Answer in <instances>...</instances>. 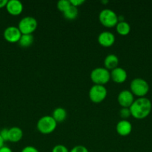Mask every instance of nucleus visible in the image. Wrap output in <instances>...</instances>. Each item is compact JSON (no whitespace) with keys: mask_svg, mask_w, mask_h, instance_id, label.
<instances>
[{"mask_svg":"<svg viewBox=\"0 0 152 152\" xmlns=\"http://www.w3.org/2000/svg\"><path fill=\"white\" fill-rule=\"evenodd\" d=\"M109 1H101V3H104V4H107Z\"/></svg>","mask_w":152,"mask_h":152,"instance_id":"30","label":"nucleus"},{"mask_svg":"<svg viewBox=\"0 0 152 152\" xmlns=\"http://www.w3.org/2000/svg\"><path fill=\"white\" fill-rule=\"evenodd\" d=\"M37 28V21L33 16H25L18 24V28L22 34H32Z\"/></svg>","mask_w":152,"mask_h":152,"instance_id":"7","label":"nucleus"},{"mask_svg":"<svg viewBox=\"0 0 152 152\" xmlns=\"http://www.w3.org/2000/svg\"><path fill=\"white\" fill-rule=\"evenodd\" d=\"M52 117L57 123H62L64 120H66L67 117V112L66 109H64L62 107H58L53 111L52 114Z\"/></svg>","mask_w":152,"mask_h":152,"instance_id":"16","label":"nucleus"},{"mask_svg":"<svg viewBox=\"0 0 152 152\" xmlns=\"http://www.w3.org/2000/svg\"><path fill=\"white\" fill-rule=\"evenodd\" d=\"M71 6L69 0H61L57 3V7L62 13H64Z\"/></svg>","mask_w":152,"mask_h":152,"instance_id":"20","label":"nucleus"},{"mask_svg":"<svg viewBox=\"0 0 152 152\" xmlns=\"http://www.w3.org/2000/svg\"><path fill=\"white\" fill-rule=\"evenodd\" d=\"M0 152H13V151H12V150L10 149L9 147L4 145L2 148H0Z\"/></svg>","mask_w":152,"mask_h":152,"instance_id":"27","label":"nucleus"},{"mask_svg":"<svg viewBox=\"0 0 152 152\" xmlns=\"http://www.w3.org/2000/svg\"><path fill=\"white\" fill-rule=\"evenodd\" d=\"M23 137V132L19 127H12L8 129V141L11 142H18Z\"/></svg>","mask_w":152,"mask_h":152,"instance_id":"14","label":"nucleus"},{"mask_svg":"<svg viewBox=\"0 0 152 152\" xmlns=\"http://www.w3.org/2000/svg\"><path fill=\"white\" fill-rule=\"evenodd\" d=\"M5 7L7 13L12 16H19L23 10V4L19 0H9Z\"/></svg>","mask_w":152,"mask_h":152,"instance_id":"12","label":"nucleus"},{"mask_svg":"<svg viewBox=\"0 0 152 152\" xmlns=\"http://www.w3.org/2000/svg\"><path fill=\"white\" fill-rule=\"evenodd\" d=\"M107 96V90L104 86L93 85L89 91V97L93 103H101Z\"/></svg>","mask_w":152,"mask_h":152,"instance_id":"6","label":"nucleus"},{"mask_svg":"<svg viewBox=\"0 0 152 152\" xmlns=\"http://www.w3.org/2000/svg\"><path fill=\"white\" fill-rule=\"evenodd\" d=\"M52 152H69L68 148L63 145L58 144V145H55L52 148Z\"/></svg>","mask_w":152,"mask_h":152,"instance_id":"22","label":"nucleus"},{"mask_svg":"<svg viewBox=\"0 0 152 152\" xmlns=\"http://www.w3.org/2000/svg\"><path fill=\"white\" fill-rule=\"evenodd\" d=\"M116 41L114 34L110 31H103L98 36V42L104 48H109L113 45Z\"/></svg>","mask_w":152,"mask_h":152,"instance_id":"10","label":"nucleus"},{"mask_svg":"<svg viewBox=\"0 0 152 152\" xmlns=\"http://www.w3.org/2000/svg\"><path fill=\"white\" fill-rule=\"evenodd\" d=\"M69 1L71 5L74 6L75 7H79V6L82 5V4L85 3L84 0H69Z\"/></svg>","mask_w":152,"mask_h":152,"instance_id":"26","label":"nucleus"},{"mask_svg":"<svg viewBox=\"0 0 152 152\" xmlns=\"http://www.w3.org/2000/svg\"><path fill=\"white\" fill-rule=\"evenodd\" d=\"M90 79L94 85L104 86L110 80V71L105 68H96L91 71Z\"/></svg>","mask_w":152,"mask_h":152,"instance_id":"5","label":"nucleus"},{"mask_svg":"<svg viewBox=\"0 0 152 152\" xmlns=\"http://www.w3.org/2000/svg\"><path fill=\"white\" fill-rule=\"evenodd\" d=\"M98 19L103 26L106 28H113L116 27L119 22L118 15L116 12L109 8L103 9L99 13Z\"/></svg>","mask_w":152,"mask_h":152,"instance_id":"4","label":"nucleus"},{"mask_svg":"<svg viewBox=\"0 0 152 152\" xmlns=\"http://www.w3.org/2000/svg\"><path fill=\"white\" fill-rule=\"evenodd\" d=\"M119 115L122 120H127L131 116L129 108H122L119 111Z\"/></svg>","mask_w":152,"mask_h":152,"instance_id":"21","label":"nucleus"},{"mask_svg":"<svg viewBox=\"0 0 152 152\" xmlns=\"http://www.w3.org/2000/svg\"><path fill=\"white\" fill-rule=\"evenodd\" d=\"M34 36L32 34H22L20 39L19 41V45L20 47L27 48H29L34 42Z\"/></svg>","mask_w":152,"mask_h":152,"instance_id":"18","label":"nucleus"},{"mask_svg":"<svg viewBox=\"0 0 152 152\" xmlns=\"http://www.w3.org/2000/svg\"><path fill=\"white\" fill-rule=\"evenodd\" d=\"M119 58H118V56H116V55L113 54V53L107 55V56L104 58V68H105L106 69L108 70V71L109 70L112 71V70H113L114 68L119 67L118 66V65H119Z\"/></svg>","mask_w":152,"mask_h":152,"instance_id":"15","label":"nucleus"},{"mask_svg":"<svg viewBox=\"0 0 152 152\" xmlns=\"http://www.w3.org/2000/svg\"><path fill=\"white\" fill-rule=\"evenodd\" d=\"M3 36H4V39L8 42L16 43L19 42L22 34H21L18 27L9 26L7 28H5Z\"/></svg>","mask_w":152,"mask_h":152,"instance_id":"8","label":"nucleus"},{"mask_svg":"<svg viewBox=\"0 0 152 152\" xmlns=\"http://www.w3.org/2000/svg\"><path fill=\"white\" fill-rule=\"evenodd\" d=\"M69 152H89V150L87 149V148L83 145H76V146H74L71 150H70Z\"/></svg>","mask_w":152,"mask_h":152,"instance_id":"23","label":"nucleus"},{"mask_svg":"<svg viewBox=\"0 0 152 152\" xmlns=\"http://www.w3.org/2000/svg\"><path fill=\"white\" fill-rule=\"evenodd\" d=\"M149 89L150 87L148 82L139 77L134 79L130 84V91L138 98L145 97L149 92Z\"/></svg>","mask_w":152,"mask_h":152,"instance_id":"2","label":"nucleus"},{"mask_svg":"<svg viewBox=\"0 0 152 152\" xmlns=\"http://www.w3.org/2000/svg\"><path fill=\"white\" fill-rule=\"evenodd\" d=\"M58 123L52 116L46 115L40 117L37 123V129L40 133L43 134H49L55 132Z\"/></svg>","mask_w":152,"mask_h":152,"instance_id":"3","label":"nucleus"},{"mask_svg":"<svg viewBox=\"0 0 152 152\" xmlns=\"http://www.w3.org/2000/svg\"><path fill=\"white\" fill-rule=\"evenodd\" d=\"M131 116L137 120H144L148 117L152 110V103L147 97L137 98L130 107Z\"/></svg>","mask_w":152,"mask_h":152,"instance_id":"1","label":"nucleus"},{"mask_svg":"<svg viewBox=\"0 0 152 152\" xmlns=\"http://www.w3.org/2000/svg\"><path fill=\"white\" fill-rule=\"evenodd\" d=\"M0 136L3 139L4 142L8 141V129H3L0 131Z\"/></svg>","mask_w":152,"mask_h":152,"instance_id":"24","label":"nucleus"},{"mask_svg":"<svg viewBox=\"0 0 152 152\" xmlns=\"http://www.w3.org/2000/svg\"><path fill=\"white\" fill-rule=\"evenodd\" d=\"M7 0H0V8L5 7L7 5Z\"/></svg>","mask_w":152,"mask_h":152,"instance_id":"28","label":"nucleus"},{"mask_svg":"<svg viewBox=\"0 0 152 152\" xmlns=\"http://www.w3.org/2000/svg\"><path fill=\"white\" fill-rule=\"evenodd\" d=\"M21 152H40L37 148L32 145H28V146L24 147L22 149Z\"/></svg>","mask_w":152,"mask_h":152,"instance_id":"25","label":"nucleus"},{"mask_svg":"<svg viewBox=\"0 0 152 152\" xmlns=\"http://www.w3.org/2000/svg\"><path fill=\"white\" fill-rule=\"evenodd\" d=\"M134 100V95L130 90L122 91L118 95L117 101L122 108H130Z\"/></svg>","mask_w":152,"mask_h":152,"instance_id":"9","label":"nucleus"},{"mask_svg":"<svg viewBox=\"0 0 152 152\" xmlns=\"http://www.w3.org/2000/svg\"><path fill=\"white\" fill-rule=\"evenodd\" d=\"M64 18L68 20H74L78 16V10L77 7L71 5L64 13H63Z\"/></svg>","mask_w":152,"mask_h":152,"instance_id":"19","label":"nucleus"},{"mask_svg":"<svg viewBox=\"0 0 152 152\" xmlns=\"http://www.w3.org/2000/svg\"><path fill=\"white\" fill-rule=\"evenodd\" d=\"M132 124L128 120H120L116 126V132L122 137L128 136L132 132Z\"/></svg>","mask_w":152,"mask_h":152,"instance_id":"13","label":"nucleus"},{"mask_svg":"<svg viewBox=\"0 0 152 152\" xmlns=\"http://www.w3.org/2000/svg\"><path fill=\"white\" fill-rule=\"evenodd\" d=\"M4 141L3 140V139L1 138V137L0 136V148H2L3 146H4Z\"/></svg>","mask_w":152,"mask_h":152,"instance_id":"29","label":"nucleus"},{"mask_svg":"<svg viewBox=\"0 0 152 152\" xmlns=\"http://www.w3.org/2000/svg\"><path fill=\"white\" fill-rule=\"evenodd\" d=\"M116 32L121 36H127L131 32V25L125 21L119 22L116 26Z\"/></svg>","mask_w":152,"mask_h":152,"instance_id":"17","label":"nucleus"},{"mask_svg":"<svg viewBox=\"0 0 152 152\" xmlns=\"http://www.w3.org/2000/svg\"><path fill=\"white\" fill-rule=\"evenodd\" d=\"M128 78L127 71L121 67H117L110 71V80L118 84L125 83Z\"/></svg>","mask_w":152,"mask_h":152,"instance_id":"11","label":"nucleus"}]
</instances>
